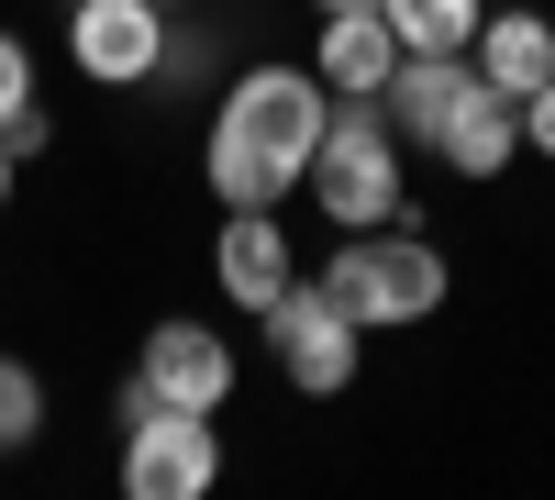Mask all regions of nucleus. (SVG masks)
I'll return each instance as SVG.
<instances>
[{"label": "nucleus", "instance_id": "nucleus-1", "mask_svg": "<svg viewBox=\"0 0 555 500\" xmlns=\"http://www.w3.org/2000/svg\"><path fill=\"white\" fill-rule=\"evenodd\" d=\"M322 123H334V89H322L311 67H245V78H222L211 145H201L211 201H222V211H278V201L311 178Z\"/></svg>", "mask_w": 555, "mask_h": 500}, {"label": "nucleus", "instance_id": "nucleus-2", "mask_svg": "<svg viewBox=\"0 0 555 500\" xmlns=\"http://www.w3.org/2000/svg\"><path fill=\"white\" fill-rule=\"evenodd\" d=\"M322 290H334V311L356 334H400V323H434L444 290H455V267L444 245L423 234V222H366V234H345L334 256H322Z\"/></svg>", "mask_w": 555, "mask_h": 500}, {"label": "nucleus", "instance_id": "nucleus-3", "mask_svg": "<svg viewBox=\"0 0 555 500\" xmlns=\"http://www.w3.org/2000/svg\"><path fill=\"white\" fill-rule=\"evenodd\" d=\"M311 211L334 222V234H366V222H400L411 211V156H400V133L378 101H334V123H322V145H311Z\"/></svg>", "mask_w": 555, "mask_h": 500}, {"label": "nucleus", "instance_id": "nucleus-4", "mask_svg": "<svg viewBox=\"0 0 555 500\" xmlns=\"http://www.w3.org/2000/svg\"><path fill=\"white\" fill-rule=\"evenodd\" d=\"M256 323H267V345H278V379H289L300 400H334V389H356V323H345V311H334V290H322V279H289V290H278L267 311H256Z\"/></svg>", "mask_w": 555, "mask_h": 500}, {"label": "nucleus", "instance_id": "nucleus-5", "mask_svg": "<svg viewBox=\"0 0 555 500\" xmlns=\"http://www.w3.org/2000/svg\"><path fill=\"white\" fill-rule=\"evenodd\" d=\"M122 500H201L211 478H222V434H211V412H133L122 423Z\"/></svg>", "mask_w": 555, "mask_h": 500}, {"label": "nucleus", "instance_id": "nucleus-6", "mask_svg": "<svg viewBox=\"0 0 555 500\" xmlns=\"http://www.w3.org/2000/svg\"><path fill=\"white\" fill-rule=\"evenodd\" d=\"M67 67L89 89H145L167 67V12L156 0H67Z\"/></svg>", "mask_w": 555, "mask_h": 500}, {"label": "nucleus", "instance_id": "nucleus-7", "mask_svg": "<svg viewBox=\"0 0 555 500\" xmlns=\"http://www.w3.org/2000/svg\"><path fill=\"white\" fill-rule=\"evenodd\" d=\"M133 379H145L167 412H222V400H234V345H222L211 323H190V311H167V323L133 345Z\"/></svg>", "mask_w": 555, "mask_h": 500}, {"label": "nucleus", "instance_id": "nucleus-8", "mask_svg": "<svg viewBox=\"0 0 555 500\" xmlns=\"http://www.w3.org/2000/svg\"><path fill=\"white\" fill-rule=\"evenodd\" d=\"M434 156H444V178L489 190V178L522 156V101H512V89H489V78L467 67V89H455V112H444V133H434Z\"/></svg>", "mask_w": 555, "mask_h": 500}, {"label": "nucleus", "instance_id": "nucleus-9", "mask_svg": "<svg viewBox=\"0 0 555 500\" xmlns=\"http://www.w3.org/2000/svg\"><path fill=\"white\" fill-rule=\"evenodd\" d=\"M211 279H222V300H234V311H267L278 290L300 279V256H289V234H278V211H222Z\"/></svg>", "mask_w": 555, "mask_h": 500}, {"label": "nucleus", "instance_id": "nucleus-10", "mask_svg": "<svg viewBox=\"0 0 555 500\" xmlns=\"http://www.w3.org/2000/svg\"><path fill=\"white\" fill-rule=\"evenodd\" d=\"M400 67V34L389 12H322V44H311V78L334 89V101H378Z\"/></svg>", "mask_w": 555, "mask_h": 500}, {"label": "nucleus", "instance_id": "nucleus-11", "mask_svg": "<svg viewBox=\"0 0 555 500\" xmlns=\"http://www.w3.org/2000/svg\"><path fill=\"white\" fill-rule=\"evenodd\" d=\"M455 89H467V56H400V67H389L378 112H389V133H400V156H434V133H444V112H455Z\"/></svg>", "mask_w": 555, "mask_h": 500}, {"label": "nucleus", "instance_id": "nucleus-12", "mask_svg": "<svg viewBox=\"0 0 555 500\" xmlns=\"http://www.w3.org/2000/svg\"><path fill=\"white\" fill-rule=\"evenodd\" d=\"M467 67H478L489 89H512V101H533V89L555 78V23H544V12H489L478 44H467Z\"/></svg>", "mask_w": 555, "mask_h": 500}, {"label": "nucleus", "instance_id": "nucleus-13", "mask_svg": "<svg viewBox=\"0 0 555 500\" xmlns=\"http://www.w3.org/2000/svg\"><path fill=\"white\" fill-rule=\"evenodd\" d=\"M389 34H400V56H467L478 23H489V0H378Z\"/></svg>", "mask_w": 555, "mask_h": 500}, {"label": "nucleus", "instance_id": "nucleus-14", "mask_svg": "<svg viewBox=\"0 0 555 500\" xmlns=\"http://www.w3.org/2000/svg\"><path fill=\"white\" fill-rule=\"evenodd\" d=\"M34 434H44V379L23 356H0V457H23Z\"/></svg>", "mask_w": 555, "mask_h": 500}, {"label": "nucleus", "instance_id": "nucleus-15", "mask_svg": "<svg viewBox=\"0 0 555 500\" xmlns=\"http://www.w3.org/2000/svg\"><path fill=\"white\" fill-rule=\"evenodd\" d=\"M23 101H34V44H23L12 23H0V123H12Z\"/></svg>", "mask_w": 555, "mask_h": 500}, {"label": "nucleus", "instance_id": "nucleus-16", "mask_svg": "<svg viewBox=\"0 0 555 500\" xmlns=\"http://www.w3.org/2000/svg\"><path fill=\"white\" fill-rule=\"evenodd\" d=\"M0 145H12V167H23V156H44V145H56V112H44V101H23L12 123H0Z\"/></svg>", "mask_w": 555, "mask_h": 500}, {"label": "nucleus", "instance_id": "nucleus-17", "mask_svg": "<svg viewBox=\"0 0 555 500\" xmlns=\"http://www.w3.org/2000/svg\"><path fill=\"white\" fill-rule=\"evenodd\" d=\"M522 156H544V167H555V78L522 101Z\"/></svg>", "mask_w": 555, "mask_h": 500}, {"label": "nucleus", "instance_id": "nucleus-18", "mask_svg": "<svg viewBox=\"0 0 555 500\" xmlns=\"http://www.w3.org/2000/svg\"><path fill=\"white\" fill-rule=\"evenodd\" d=\"M12 178H23V167H12V145H0V211H12Z\"/></svg>", "mask_w": 555, "mask_h": 500}, {"label": "nucleus", "instance_id": "nucleus-19", "mask_svg": "<svg viewBox=\"0 0 555 500\" xmlns=\"http://www.w3.org/2000/svg\"><path fill=\"white\" fill-rule=\"evenodd\" d=\"M311 12H378V0H311Z\"/></svg>", "mask_w": 555, "mask_h": 500}, {"label": "nucleus", "instance_id": "nucleus-20", "mask_svg": "<svg viewBox=\"0 0 555 500\" xmlns=\"http://www.w3.org/2000/svg\"><path fill=\"white\" fill-rule=\"evenodd\" d=\"M156 12H190V0H156Z\"/></svg>", "mask_w": 555, "mask_h": 500}]
</instances>
